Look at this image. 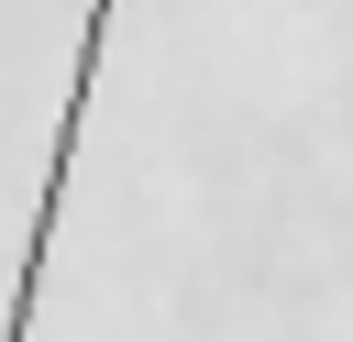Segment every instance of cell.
I'll return each mask as SVG.
<instances>
[{"mask_svg":"<svg viewBox=\"0 0 353 342\" xmlns=\"http://www.w3.org/2000/svg\"><path fill=\"white\" fill-rule=\"evenodd\" d=\"M110 11H121V0H88V33H77V66H66V110H55V143H44V199H33V243H22V276H11V309H0V342H33V298H44L55 221H66V177H77L88 88H99V55H110Z\"/></svg>","mask_w":353,"mask_h":342,"instance_id":"cell-1","label":"cell"}]
</instances>
